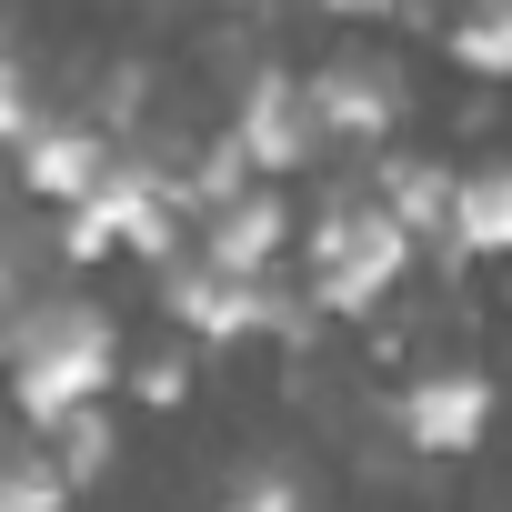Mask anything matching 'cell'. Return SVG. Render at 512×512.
I'll use <instances>...</instances> for the list:
<instances>
[{
	"mask_svg": "<svg viewBox=\"0 0 512 512\" xmlns=\"http://www.w3.org/2000/svg\"><path fill=\"white\" fill-rule=\"evenodd\" d=\"M442 51H452V71H462V81H512V0L442 21Z\"/></svg>",
	"mask_w": 512,
	"mask_h": 512,
	"instance_id": "cell-12",
	"label": "cell"
},
{
	"mask_svg": "<svg viewBox=\"0 0 512 512\" xmlns=\"http://www.w3.org/2000/svg\"><path fill=\"white\" fill-rule=\"evenodd\" d=\"M0 372H11V402L31 422V442H51L61 422L81 412H111V382H121V332L101 302L81 292H41L0 322Z\"/></svg>",
	"mask_w": 512,
	"mask_h": 512,
	"instance_id": "cell-1",
	"label": "cell"
},
{
	"mask_svg": "<svg viewBox=\"0 0 512 512\" xmlns=\"http://www.w3.org/2000/svg\"><path fill=\"white\" fill-rule=\"evenodd\" d=\"M131 392H141V402H151V412H171V402H181V392H191V352H151V362H141V372H131Z\"/></svg>",
	"mask_w": 512,
	"mask_h": 512,
	"instance_id": "cell-16",
	"label": "cell"
},
{
	"mask_svg": "<svg viewBox=\"0 0 512 512\" xmlns=\"http://www.w3.org/2000/svg\"><path fill=\"white\" fill-rule=\"evenodd\" d=\"M211 512H302V482H292V472H272V462H262V472H231Z\"/></svg>",
	"mask_w": 512,
	"mask_h": 512,
	"instance_id": "cell-15",
	"label": "cell"
},
{
	"mask_svg": "<svg viewBox=\"0 0 512 512\" xmlns=\"http://www.w3.org/2000/svg\"><path fill=\"white\" fill-rule=\"evenodd\" d=\"M412 251H422V241L372 201V181H362V191H332L322 221L302 231V302L332 312V322H372V312L412 282Z\"/></svg>",
	"mask_w": 512,
	"mask_h": 512,
	"instance_id": "cell-2",
	"label": "cell"
},
{
	"mask_svg": "<svg viewBox=\"0 0 512 512\" xmlns=\"http://www.w3.org/2000/svg\"><path fill=\"white\" fill-rule=\"evenodd\" d=\"M231 151L251 161V181H292V171H312V161L332 151L322 121H312L302 71H251V81H241V101H231Z\"/></svg>",
	"mask_w": 512,
	"mask_h": 512,
	"instance_id": "cell-5",
	"label": "cell"
},
{
	"mask_svg": "<svg viewBox=\"0 0 512 512\" xmlns=\"http://www.w3.org/2000/svg\"><path fill=\"white\" fill-rule=\"evenodd\" d=\"M41 121H51V101H41V81H31V71H21L11 51H0V161H21Z\"/></svg>",
	"mask_w": 512,
	"mask_h": 512,
	"instance_id": "cell-14",
	"label": "cell"
},
{
	"mask_svg": "<svg viewBox=\"0 0 512 512\" xmlns=\"http://www.w3.org/2000/svg\"><path fill=\"white\" fill-rule=\"evenodd\" d=\"M111 171H121V141H111L101 121H41V131H31V151L11 161L21 201H51L61 221H71V211H81Z\"/></svg>",
	"mask_w": 512,
	"mask_h": 512,
	"instance_id": "cell-9",
	"label": "cell"
},
{
	"mask_svg": "<svg viewBox=\"0 0 512 512\" xmlns=\"http://www.w3.org/2000/svg\"><path fill=\"white\" fill-rule=\"evenodd\" d=\"M0 312H21V231L0 221Z\"/></svg>",
	"mask_w": 512,
	"mask_h": 512,
	"instance_id": "cell-17",
	"label": "cell"
},
{
	"mask_svg": "<svg viewBox=\"0 0 512 512\" xmlns=\"http://www.w3.org/2000/svg\"><path fill=\"white\" fill-rule=\"evenodd\" d=\"M161 312L191 332V342H251V332H302V302L282 292V282H231V272H211V262H181L161 272Z\"/></svg>",
	"mask_w": 512,
	"mask_h": 512,
	"instance_id": "cell-4",
	"label": "cell"
},
{
	"mask_svg": "<svg viewBox=\"0 0 512 512\" xmlns=\"http://www.w3.org/2000/svg\"><path fill=\"white\" fill-rule=\"evenodd\" d=\"M372 201H382L412 241H442V251H452V171H442V161L382 151V161H372Z\"/></svg>",
	"mask_w": 512,
	"mask_h": 512,
	"instance_id": "cell-10",
	"label": "cell"
},
{
	"mask_svg": "<svg viewBox=\"0 0 512 512\" xmlns=\"http://www.w3.org/2000/svg\"><path fill=\"white\" fill-rule=\"evenodd\" d=\"M41 452H51V472H61V482L81 492V482H101V472H111L121 432H111V412H81V422H61V432H51Z\"/></svg>",
	"mask_w": 512,
	"mask_h": 512,
	"instance_id": "cell-13",
	"label": "cell"
},
{
	"mask_svg": "<svg viewBox=\"0 0 512 512\" xmlns=\"http://www.w3.org/2000/svg\"><path fill=\"white\" fill-rule=\"evenodd\" d=\"M392 432H402L422 462H462V452H482V432H492V372H472V362H432V372H412V382L392 392Z\"/></svg>",
	"mask_w": 512,
	"mask_h": 512,
	"instance_id": "cell-6",
	"label": "cell"
},
{
	"mask_svg": "<svg viewBox=\"0 0 512 512\" xmlns=\"http://www.w3.org/2000/svg\"><path fill=\"white\" fill-rule=\"evenodd\" d=\"M181 231H191V211H181V191H171V171L161 161H131L121 151V171L61 221V262H111V251H131V262H181Z\"/></svg>",
	"mask_w": 512,
	"mask_h": 512,
	"instance_id": "cell-3",
	"label": "cell"
},
{
	"mask_svg": "<svg viewBox=\"0 0 512 512\" xmlns=\"http://www.w3.org/2000/svg\"><path fill=\"white\" fill-rule=\"evenodd\" d=\"M452 251H472V262H512V161H472L452 181Z\"/></svg>",
	"mask_w": 512,
	"mask_h": 512,
	"instance_id": "cell-11",
	"label": "cell"
},
{
	"mask_svg": "<svg viewBox=\"0 0 512 512\" xmlns=\"http://www.w3.org/2000/svg\"><path fill=\"white\" fill-rule=\"evenodd\" d=\"M282 251H292V191L282 181H251L241 201H221V211L191 221V262H211L231 282H272Z\"/></svg>",
	"mask_w": 512,
	"mask_h": 512,
	"instance_id": "cell-8",
	"label": "cell"
},
{
	"mask_svg": "<svg viewBox=\"0 0 512 512\" xmlns=\"http://www.w3.org/2000/svg\"><path fill=\"white\" fill-rule=\"evenodd\" d=\"M302 91H312V121H322L332 151H392V131H402V111H412L402 71H392V61H362V51L302 71Z\"/></svg>",
	"mask_w": 512,
	"mask_h": 512,
	"instance_id": "cell-7",
	"label": "cell"
}]
</instances>
